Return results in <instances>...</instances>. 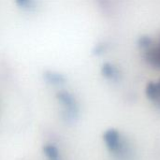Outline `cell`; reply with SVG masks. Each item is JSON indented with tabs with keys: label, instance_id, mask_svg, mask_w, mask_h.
I'll list each match as a JSON object with an SVG mask.
<instances>
[{
	"label": "cell",
	"instance_id": "obj_6",
	"mask_svg": "<svg viewBox=\"0 0 160 160\" xmlns=\"http://www.w3.org/2000/svg\"><path fill=\"white\" fill-rule=\"evenodd\" d=\"M151 55H152L151 56V60L153 61V63L155 65H158V66L160 67V48L158 49V50H156L155 52H153L151 53Z\"/></svg>",
	"mask_w": 160,
	"mask_h": 160
},
{
	"label": "cell",
	"instance_id": "obj_3",
	"mask_svg": "<svg viewBox=\"0 0 160 160\" xmlns=\"http://www.w3.org/2000/svg\"><path fill=\"white\" fill-rule=\"evenodd\" d=\"M146 96L152 101L160 103V81L154 83L150 82L146 87Z\"/></svg>",
	"mask_w": 160,
	"mask_h": 160
},
{
	"label": "cell",
	"instance_id": "obj_1",
	"mask_svg": "<svg viewBox=\"0 0 160 160\" xmlns=\"http://www.w3.org/2000/svg\"><path fill=\"white\" fill-rule=\"evenodd\" d=\"M103 141L107 149L114 155H123L125 149V143L122 141V137L118 130L110 128L103 134Z\"/></svg>",
	"mask_w": 160,
	"mask_h": 160
},
{
	"label": "cell",
	"instance_id": "obj_7",
	"mask_svg": "<svg viewBox=\"0 0 160 160\" xmlns=\"http://www.w3.org/2000/svg\"><path fill=\"white\" fill-rule=\"evenodd\" d=\"M17 1H18V2H24L25 0H17Z\"/></svg>",
	"mask_w": 160,
	"mask_h": 160
},
{
	"label": "cell",
	"instance_id": "obj_5",
	"mask_svg": "<svg viewBox=\"0 0 160 160\" xmlns=\"http://www.w3.org/2000/svg\"><path fill=\"white\" fill-rule=\"evenodd\" d=\"M103 74L108 78H112L114 76V68L111 65L107 64L103 67Z\"/></svg>",
	"mask_w": 160,
	"mask_h": 160
},
{
	"label": "cell",
	"instance_id": "obj_4",
	"mask_svg": "<svg viewBox=\"0 0 160 160\" xmlns=\"http://www.w3.org/2000/svg\"><path fill=\"white\" fill-rule=\"evenodd\" d=\"M44 154L48 160H59L60 155L57 147L53 144H46L44 146Z\"/></svg>",
	"mask_w": 160,
	"mask_h": 160
},
{
	"label": "cell",
	"instance_id": "obj_2",
	"mask_svg": "<svg viewBox=\"0 0 160 160\" xmlns=\"http://www.w3.org/2000/svg\"><path fill=\"white\" fill-rule=\"evenodd\" d=\"M58 98L65 107L66 111L68 112V115H76L77 112V106L74 98L68 93H59Z\"/></svg>",
	"mask_w": 160,
	"mask_h": 160
}]
</instances>
